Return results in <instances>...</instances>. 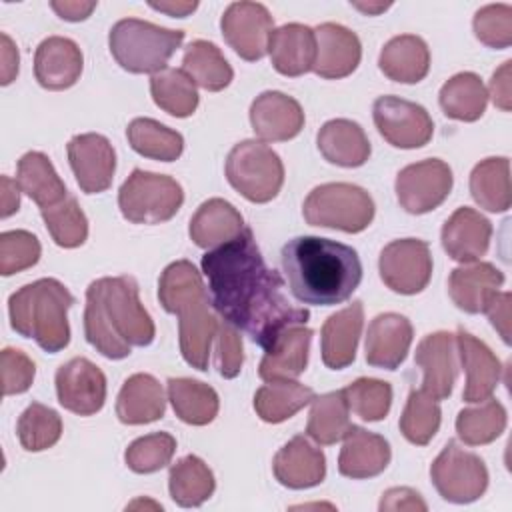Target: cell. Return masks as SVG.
I'll list each match as a JSON object with an SVG mask.
<instances>
[{
	"label": "cell",
	"instance_id": "cell-1",
	"mask_svg": "<svg viewBox=\"0 0 512 512\" xmlns=\"http://www.w3.org/2000/svg\"><path fill=\"white\" fill-rule=\"evenodd\" d=\"M200 264L214 310L260 348L266 350L290 326H306L310 312L290 304L282 276L268 268L248 226L234 240L208 250Z\"/></svg>",
	"mask_w": 512,
	"mask_h": 512
},
{
	"label": "cell",
	"instance_id": "cell-2",
	"mask_svg": "<svg viewBox=\"0 0 512 512\" xmlns=\"http://www.w3.org/2000/svg\"><path fill=\"white\" fill-rule=\"evenodd\" d=\"M280 262L290 294L310 306L340 304L362 280L358 252L330 238L296 236L282 246Z\"/></svg>",
	"mask_w": 512,
	"mask_h": 512
},
{
	"label": "cell",
	"instance_id": "cell-3",
	"mask_svg": "<svg viewBox=\"0 0 512 512\" xmlns=\"http://www.w3.org/2000/svg\"><path fill=\"white\" fill-rule=\"evenodd\" d=\"M84 336L110 360L130 356L132 346L152 344L156 328L132 276L98 278L86 288Z\"/></svg>",
	"mask_w": 512,
	"mask_h": 512
},
{
	"label": "cell",
	"instance_id": "cell-4",
	"mask_svg": "<svg viewBox=\"0 0 512 512\" xmlns=\"http://www.w3.org/2000/svg\"><path fill=\"white\" fill-rule=\"evenodd\" d=\"M158 300L170 314H178V340L182 358L196 370H208L218 318L210 312V296L202 274L190 260H176L158 280Z\"/></svg>",
	"mask_w": 512,
	"mask_h": 512
},
{
	"label": "cell",
	"instance_id": "cell-5",
	"mask_svg": "<svg viewBox=\"0 0 512 512\" xmlns=\"http://www.w3.org/2000/svg\"><path fill=\"white\" fill-rule=\"evenodd\" d=\"M74 304L70 290L56 278H40L10 294V326L24 338H34L48 354L64 350L70 342L68 308Z\"/></svg>",
	"mask_w": 512,
	"mask_h": 512
},
{
	"label": "cell",
	"instance_id": "cell-6",
	"mask_svg": "<svg viewBox=\"0 0 512 512\" xmlns=\"http://www.w3.org/2000/svg\"><path fill=\"white\" fill-rule=\"evenodd\" d=\"M182 42V30L162 28L140 18H122L108 34L110 54L120 68L132 74H156L164 70Z\"/></svg>",
	"mask_w": 512,
	"mask_h": 512
},
{
	"label": "cell",
	"instance_id": "cell-7",
	"mask_svg": "<svg viewBox=\"0 0 512 512\" xmlns=\"http://www.w3.org/2000/svg\"><path fill=\"white\" fill-rule=\"evenodd\" d=\"M372 196L348 182H328L316 186L304 200L302 214L310 226L334 228L348 234L362 232L374 220Z\"/></svg>",
	"mask_w": 512,
	"mask_h": 512
},
{
	"label": "cell",
	"instance_id": "cell-8",
	"mask_svg": "<svg viewBox=\"0 0 512 512\" xmlns=\"http://www.w3.org/2000/svg\"><path fill=\"white\" fill-rule=\"evenodd\" d=\"M226 178L246 200L264 204L278 196L284 184V164L264 142L242 140L228 152Z\"/></svg>",
	"mask_w": 512,
	"mask_h": 512
},
{
	"label": "cell",
	"instance_id": "cell-9",
	"mask_svg": "<svg viewBox=\"0 0 512 512\" xmlns=\"http://www.w3.org/2000/svg\"><path fill=\"white\" fill-rule=\"evenodd\" d=\"M184 202L182 186L166 174L132 170L118 190L122 216L132 224H160L170 220Z\"/></svg>",
	"mask_w": 512,
	"mask_h": 512
},
{
	"label": "cell",
	"instance_id": "cell-10",
	"mask_svg": "<svg viewBox=\"0 0 512 512\" xmlns=\"http://www.w3.org/2000/svg\"><path fill=\"white\" fill-rule=\"evenodd\" d=\"M430 478L438 494L454 504H470L488 488V468L480 456L448 440L430 466Z\"/></svg>",
	"mask_w": 512,
	"mask_h": 512
},
{
	"label": "cell",
	"instance_id": "cell-11",
	"mask_svg": "<svg viewBox=\"0 0 512 512\" xmlns=\"http://www.w3.org/2000/svg\"><path fill=\"white\" fill-rule=\"evenodd\" d=\"M382 282L398 294L422 292L432 276L430 246L418 238H400L386 244L378 258Z\"/></svg>",
	"mask_w": 512,
	"mask_h": 512
},
{
	"label": "cell",
	"instance_id": "cell-12",
	"mask_svg": "<svg viewBox=\"0 0 512 512\" xmlns=\"http://www.w3.org/2000/svg\"><path fill=\"white\" fill-rule=\"evenodd\" d=\"M372 116L380 136L394 148H422L434 134V122L428 110L398 96L376 98Z\"/></svg>",
	"mask_w": 512,
	"mask_h": 512
},
{
	"label": "cell",
	"instance_id": "cell-13",
	"mask_svg": "<svg viewBox=\"0 0 512 512\" xmlns=\"http://www.w3.org/2000/svg\"><path fill=\"white\" fill-rule=\"evenodd\" d=\"M452 184V168L440 158H428L404 166L396 176L394 188L406 212L426 214L448 198Z\"/></svg>",
	"mask_w": 512,
	"mask_h": 512
},
{
	"label": "cell",
	"instance_id": "cell-14",
	"mask_svg": "<svg viewBox=\"0 0 512 512\" xmlns=\"http://www.w3.org/2000/svg\"><path fill=\"white\" fill-rule=\"evenodd\" d=\"M220 28L228 46L240 58L254 62L268 52L274 20L260 2H232L222 14Z\"/></svg>",
	"mask_w": 512,
	"mask_h": 512
},
{
	"label": "cell",
	"instance_id": "cell-15",
	"mask_svg": "<svg viewBox=\"0 0 512 512\" xmlns=\"http://www.w3.org/2000/svg\"><path fill=\"white\" fill-rule=\"evenodd\" d=\"M58 402L78 414L92 416L102 410L106 400V376L88 358L76 356L56 370Z\"/></svg>",
	"mask_w": 512,
	"mask_h": 512
},
{
	"label": "cell",
	"instance_id": "cell-16",
	"mask_svg": "<svg viewBox=\"0 0 512 512\" xmlns=\"http://www.w3.org/2000/svg\"><path fill=\"white\" fill-rule=\"evenodd\" d=\"M68 162L76 182L86 194H100L110 188L116 172V152L102 134L88 132L70 138Z\"/></svg>",
	"mask_w": 512,
	"mask_h": 512
},
{
	"label": "cell",
	"instance_id": "cell-17",
	"mask_svg": "<svg viewBox=\"0 0 512 512\" xmlns=\"http://www.w3.org/2000/svg\"><path fill=\"white\" fill-rule=\"evenodd\" d=\"M416 366L422 370V390L434 400H444L452 394L458 378V348L456 336L450 332H432L424 336L414 354Z\"/></svg>",
	"mask_w": 512,
	"mask_h": 512
},
{
	"label": "cell",
	"instance_id": "cell-18",
	"mask_svg": "<svg viewBox=\"0 0 512 512\" xmlns=\"http://www.w3.org/2000/svg\"><path fill=\"white\" fill-rule=\"evenodd\" d=\"M316 60L312 70L326 80L350 76L362 58V44L356 32L342 24L324 22L314 28Z\"/></svg>",
	"mask_w": 512,
	"mask_h": 512
},
{
	"label": "cell",
	"instance_id": "cell-19",
	"mask_svg": "<svg viewBox=\"0 0 512 512\" xmlns=\"http://www.w3.org/2000/svg\"><path fill=\"white\" fill-rule=\"evenodd\" d=\"M250 124L260 140L284 142L304 128V110L292 96L266 90L250 106Z\"/></svg>",
	"mask_w": 512,
	"mask_h": 512
},
{
	"label": "cell",
	"instance_id": "cell-20",
	"mask_svg": "<svg viewBox=\"0 0 512 512\" xmlns=\"http://www.w3.org/2000/svg\"><path fill=\"white\" fill-rule=\"evenodd\" d=\"M456 348L460 364L466 370V386L462 398L472 404L490 398L502 376V366L496 354L482 340L462 328L456 334Z\"/></svg>",
	"mask_w": 512,
	"mask_h": 512
},
{
	"label": "cell",
	"instance_id": "cell-21",
	"mask_svg": "<svg viewBox=\"0 0 512 512\" xmlns=\"http://www.w3.org/2000/svg\"><path fill=\"white\" fill-rule=\"evenodd\" d=\"M84 58L78 44L64 36L44 38L34 54V76L46 90H66L82 74Z\"/></svg>",
	"mask_w": 512,
	"mask_h": 512
},
{
	"label": "cell",
	"instance_id": "cell-22",
	"mask_svg": "<svg viewBox=\"0 0 512 512\" xmlns=\"http://www.w3.org/2000/svg\"><path fill=\"white\" fill-rule=\"evenodd\" d=\"M440 238H442V248L452 260L470 264L488 252L490 238H492V224L474 208L460 206L444 222Z\"/></svg>",
	"mask_w": 512,
	"mask_h": 512
},
{
	"label": "cell",
	"instance_id": "cell-23",
	"mask_svg": "<svg viewBox=\"0 0 512 512\" xmlns=\"http://www.w3.org/2000/svg\"><path fill=\"white\" fill-rule=\"evenodd\" d=\"M412 324L396 312L378 314L366 332V362L376 368L396 370L412 344Z\"/></svg>",
	"mask_w": 512,
	"mask_h": 512
},
{
	"label": "cell",
	"instance_id": "cell-24",
	"mask_svg": "<svg viewBox=\"0 0 512 512\" xmlns=\"http://www.w3.org/2000/svg\"><path fill=\"white\" fill-rule=\"evenodd\" d=\"M272 470L276 480L292 490L318 486L326 476V458L306 436L298 434L288 440L274 456Z\"/></svg>",
	"mask_w": 512,
	"mask_h": 512
},
{
	"label": "cell",
	"instance_id": "cell-25",
	"mask_svg": "<svg viewBox=\"0 0 512 512\" xmlns=\"http://www.w3.org/2000/svg\"><path fill=\"white\" fill-rule=\"evenodd\" d=\"M364 324V306L360 300L348 304L336 314L328 316L320 330L322 362L330 370H342L356 358L358 340Z\"/></svg>",
	"mask_w": 512,
	"mask_h": 512
},
{
	"label": "cell",
	"instance_id": "cell-26",
	"mask_svg": "<svg viewBox=\"0 0 512 512\" xmlns=\"http://www.w3.org/2000/svg\"><path fill=\"white\" fill-rule=\"evenodd\" d=\"M390 458V444L384 436L368 432L360 426H350L344 434V444L340 448L338 472L354 480L372 478L386 470Z\"/></svg>",
	"mask_w": 512,
	"mask_h": 512
},
{
	"label": "cell",
	"instance_id": "cell-27",
	"mask_svg": "<svg viewBox=\"0 0 512 512\" xmlns=\"http://www.w3.org/2000/svg\"><path fill=\"white\" fill-rule=\"evenodd\" d=\"M314 332L304 324L284 330L264 352L258 366V376L266 382L294 380L308 366V352Z\"/></svg>",
	"mask_w": 512,
	"mask_h": 512
},
{
	"label": "cell",
	"instance_id": "cell-28",
	"mask_svg": "<svg viewBox=\"0 0 512 512\" xmlns=\"http://www.w3.org/2000/svg\"><path fill=\"white\" fill-rule=\"evenodd\" d=\"M504 284V274L490 262H470L468 266H458L448 276V294L452 302L468 312L480 314L492 300L500 286Z\"/></svg>",
	"mask_w": 512,
	"mask_h": 512
},
{
	"label": "cell",
	"instance_id": "cell-29",
	"mask_svg": "<svg viewBox=\"0 0 512 512\" xmlns=\"http://www.w3.org/2000/svg\"><path fill=\"white\" fill-rule=\"evenodd\" d=\"M272 66L282 76H302L312 70L316 60V36L310 26L290 22L272 30L268 38Z\"/></svg>",
	"mask_w": 512,
	"mask_h": 512
},
{
	"label": "cell",
	"instance_id": "cell-30",
	"mask_svg": "<svg viewBox=\"0 0 512 512\" xmlns=\"http://www.w3.org/2000/svg\"><path fill=\"white\" fill-rule=\"evenodd\" d=\"M316 144L324 160L342 168H358L370 158V142L364 128L348 118H334L322 124Z\"/></svg>",
	"mask_w": 512,
	"mask_h": 512
},
{
	"label": "cell",
	"instance_id": "cell-31",
	"mask_svg": "<svg viewBox=\"0 0 512 512\" xmlns=\"http://www.w3.org/2000/svg\"><path fill=\"white\" fill-rule=\"evenodd\" d=\"M244 228V218L234 204L224 198H210L196 208L188 234L198 248L212 250L234 240Z\"/></svg>",
	"mask_w": 512,
	"mask_h": 512
},
{
	"label": "cell",
	"instance_id": "cell-32",
	"mask_svg": "<svg viewBox=\"0 0 512 512\" xmlns=\"http://www.w3.org/2000/svg\"><path fill=\"white\" fill-rule=\"evenodd\" d=\"M166 398L162 384L152 374H132L116 398V416L122 424H150L164 416Z\"/></svg>",
	"mask_w": 512,
	"mask_h": 512
},
{
	"label": "cell",
	"instance_id": "cell-33",
	"mask_svg": "<svg viewBox=\"0 0 512 512\" xmlns=\"http://www.w3.org/2000/svg\"><path fill=\"white\" fill-rule=\"evenodd\" d=\"M378 66L382 74L400 84H416L430 70L428 44L416 34H400L390 38L380 50Z\"/></svg>",
	"mask_w": 512,
	"mask_h": 512
},
{
	"label": "cell",
	"instance_id": "cell-34",
	"mask_svg": "<svg viewBox=\"0 0 512 512\" xmlns=\"http://www.w3.org/2000/svg\"><path fill=\"white\" fill-rule=\"evenodd\" d=\"M16 182L20 190L38 204L40 210L56 206L68 196V190L54 170L50 158L42 152H26L18 160Z\"/></svg>",
	"mask_w": 512,
	"mask_h": 512
},
{
	"label": "cell",
	"instance_id": "cell-35",
	"mask_svg": "<svg viewBox=\"0 0 512 512\" xmlns=\"http://www.w3.org/2000/svg\"><path fill=\"white\" fill-rule=\"evenodd\" d=\"M470 194L488 212H506L512 204L510 160L492 156L480 160L470 172Z\"/></svg>",
	"mask_w": 512,
	"mask_h": 512
},
{
	"label": "cell",
	"instance_id": "cell-36",
	"mask_svg": "<svg viewBox=\"0 0 512 512\" xmlns=\"http://www.w3.org/2000/svg\"><path fill=\"white\" fill-rule=\"evenodd\" d=\"M168 400L174 414L192 426L210 424L220 408L216 390L194 378H170Z\"/></svg>",
	"mask_w": 512,
	"mask_h": 512
},
{
	"label": "cell",
	"instance_id": "cell-37",
	"mask_svg": "<svg viewBox=\"0 0 512 512\" xmlns=\"http://www.w3.org/2000/svg\"><path fill=\"white\" fill-rule=\"evenodd\" d=\"M216 488V480L208 464L194 456L188 454L180 458L176 464H172L170 474H168V490L170 498L182 506V508H194L204 504Z\"/></svg>",
	"mask_w": 512,
	"mask_h": 512
},
{
	"label": "cell",
	"instance_id": "cell-38",
	"mask_svg": "<svg viewBox=\"0 0 512 512\" xmlns=\"http://www.w3.org/2000/svg\"><path fill=\"white\" fill-rule=\"evenodd\" d=\"M314 390L294 380H272L254 394V410L260 420L280 424L312 402Z\"/></svg>",
	"mask_w": 512,
	"mask_h": 512
},
{
	"label": "cell",
	"instance_id": "cell-39",
	"mask_svg": "<svg viewBox=\"0 0 512 512\" xmlns=\"http://www.w3.org/2000/svg\"><path fill=\"white\" fill-rule=\"evenodd\" d=\"M440 108L448 118L476 122L488 104V92L474 72H458L444 82L438 94Z\"/></svg>",
	"mask_w": 512,
	"mask_h": 512
},
{
	"label": "cell",
	"instance_id": "cell-40",
	"mask_svg": "<svg viewBox=\"0 0 512 512\" xmlns=\"http://www.w3.org/2000/svg\"><path fill=\"white\" fill-rule=\"evenodd\" d=\"M182 70L194 84L210 92L224 90L234 76V70L220 48L208 40H194L184 48Z\"/></svg>",
	"mask_w": 512,
	"mask_h": 512
},
{
	"label": "cell",
	"instance_id": "cell-41",
	"mask_svg": "<svg viewBox=\"0 0 512 512\" xmlns=\"http://www.w3.org/2000/svg\"><path fill=\"white\" fill-rule=\"evenodd\" d=\"M126 136L134 152L160 162H172L184 150L182 134L152 118H134L126 128Z\"/></svg>",
	"mask_w": 512,
	"mask_h": 512
},
{
	"label": "cell",
	"instance_id": "cell-42",
	"mask_svg": "<svg viewBox=\"0 0 512 512\" xmlns=\"http://www.w3.org/2000/svg\"><path fill=\"white\" fill-rule=\"evenodd\" d=\"M312 408L308 414L306 434L318 444H334L344 438L350 428L348 402L342 390L326 392L312 398Z\"/></svg>",
	"mask_w": 512,
	"mask_h": 512
},
{
	"label": "cell",
	"instance_id": "cell-43",
	"mask_svg": "<svg viewBox=\"0 0 512 512\" xmlns=\"http://www.w3.org/2000/svg\"><path fill=\"white\" fill-rule=\"evenodd\" d=\"M150 94L158 108L176 118L192 116L198 108V92L192 78L178 68H164L150 78Z\"/></svg>",
	"mask_w": 512,
	"mask_h": 512
},
{
	"label": "cell",
	"instance_id": "cell-44",
	"mask_svg": "<svg viewBox=\"0 0 512 512\" xmlns=\"http://www.w3.org/2000/svg\"><path fill=\"white\" fill-rule=\"evenodd\" d=\"M506 428V408L486 398L474 408H464L456 416V434L468 446H482L494 442Z\"/></svg>",
	"mask_w": 512,
	"mask_h": 512
},
{
	"label": "cell",
	"instance_id": "cell-45",
	"mask_svg": "<svg viewBox=\"0 0 512 512\" xmlns=\"http://www.w3.org/2000/svg\"><path fill=\"white\" fill-rule=\"evenodd\" d=\"M442 420V412L438 400L420 390H410L406 406L400 416V432L402 436L416 444L426 446L438 432Z\"/></svg>",
	"mask_w": 512,
	"mask_h": 512
},
{
	"label": "cell",
	"instance_id": "cell-46",
	"mask_svg": "<svg viewBox=\"0 0 512 512\" xmlns=\"http://www.w3.org/2000/svg\"><path fill=\"white\" fill-rule=\"evenodd\" d=\"M18 440L28 452H42L52 448L62 436V420L56 410L32 402L18 418Z\"/></svg>",
	"mask_w": 512,
	"mask_h": 512
},
{
	"label": "cell",
	"instance_id": "cell-47",
	"mask_svg": "<svg viewBox=\"0 0 512 512\" xmlns=\"http://www.w3.org/2000/svg\"><path fill=\"white\" fill-rule=\"evenodd\" d=\"M42 220L52 236V240L62 248L82 246L88 238V218L78 206V200L68 194L56 206L40 210Z\"/></svg>",
	"mask_w": 512,
	"mask_h": 512
},
{
	"label": "cell",
	"instance_id": "cell-48",
	"mask_svg": "<svg viewBox=\"0 0 512 512\" xmlns=\"http://www.w3.org/2000/svg\"><path fill=\"white\" fill-rule=\"evenodd\" d=\"M348 408L364 422L384 420L392 406V386L378 378H358L344 390Z\"/></svg>",
	"mask_w": 512,
	"mask_h": 512
},
{
	"label": "cell",
	"instance_id": "cell-49",
	"mask_svg": "<svg viewBox=\"0 0 512 512\" xmlns=\"http://www.w3.org/2000/svg\"><path fill=\"white\" fill-rule=\"evenodd\" d=\"M176 452V440L168 432H154L136 438L124 452L126 466L136 474H152L170 464Z\"/></svg>",
	"mask_w": 512,
	"mask_h": 512
},
{
	"label": "cell",
	"instance_id": "cell-50",
	"mask_svg": "<svg viewBox=\"0 0 512 512\" xmlns=\"http://www.w3.org/2000/svg\"><path fill=\"white\" fill-rule=\"evenodd\" d=\"M42 246L28 230H8L0 234V274L12 276L40 260Z\"/></svg>",
	"mask_w": 512,
	"mask_h": 512
},
{
	"label": "cell",
	"instance_id": "cell-51",
	"mask_svg": "<svg viewBox=\"0 0 512 512\" xmlns=\"http://www.w3.org/2000/svg\"><path fill=\"white\" fill-rule=\"evenodd\" d=\"M472 28L476 38L488 48H508L512 44V6L486 4L476 10Z\"/></svg>",
	"mask_w": 512,
	"mask_h": 512
},
{
	"label": "cell",
	"instance_id": "cell-52",
	"mask_svg": "<svg viewBox=\"0 0 512 512\" xmlns=\"http://www.w3.org/2000/svg\"><path fill=\"white\" fill-rule=\"evenodd\" d=\"M0 372L4 396H12L22 394L32 386L36 366L22 350L8 346L0 352Z\"/></svg>",
	"mask_w": 512,
	"mask_h": 512
},
{
	"label": "cell",
	"instance_id": "cell-53",
	"mask_svg": "<svg viewBox=\"0 0 512 512\" xmlns=\"http://www.w3.org/2000/svg\"><path fill=\"white\" fill-rule=\"evenodd\" d=\"M214 340H216L218 374L224 378H236L244 364L242 338L238 334V328L226 320H218V330Z\"/></svg>",
	"mask_w": 512,
	"mask_h": 512
},
{
	"label": "cell",
	"instance_id": "cell-54",
	"mask_svg": "<svg viewBox=\"0 0 512 512\" xmlns=\"http://www.w3.org/2000/svg\"><path fill=\"white\" fill-rule=\"evenodd\" d=\"M510 302H512L510 292H496L488 302V306L484 308V312L490 318V324L498 330V334L506 344H510Z\"/></svg>",
	"mask_w": 512,
	"mask_h": 512
},
{
	"label": "cell",
	"instance_id": "cell-55",
	"mask_svg": "<svg viewBox=\"0 0 512 512\" xmlns=\"http://www.w3.org/2000/svg\"><path fill=\"white\" fill-rule=\"evenodd\" d=\"M378 508L384 512V510H426L428 506L416 490L400 486V488L386 490L382 494Z\"/></svg>",
	"mask_w": 512,
	"mask_h": 512
},
{
	"label": "cell",
	"instance_id": "cell-56",
	"mask_svg": "<svg viewBox=\"0 0 512 512\" xmlns=\"http://www.w3.org/2000/svg\"><path fill=\"white\" fill-rule=\"evenodd\" d=\"M510 68H512V62L506 60L490 78V94L492 96V102L494 106H498L500 110L508 112L512 108V88H510Z\"/></svg>",
	"mask_w": 512,
	"mask_h": 512
},
{
	"label": "cell",
	"instance_id": "cell-57",
	"mask_svg": "<svg viewBox=\"0 0 512 512\" xmlns=\"http://www.w3.org/2000/svg\"><path fill=\"white\" fill-rule=\"evenodd\" d=\"M0 42H2V46H0V58H2V66H0V74H2V86H6V84H10L14 78H16V74H18V50H16V44L12 42V38L6 34V32H2L0 34Z\"/></svg>",
	"mask_w": 512,
	"mask_h": 512
},
{
	"label": "cell",
	"instance_id": "cell-58",
	"mask_svg": "<svg viewBox=\"0 0 512 512\" xmlns=\"http://www.w3.org/2000/svg\"><path fill=\"white\" fill-rule=\"evenodd\" d=\"M50 8L64 20L68 22H80V20H86L92 10L96 8V2H76V0H52L50 2Z\"/></svg>",
	"mask_w": 512,
	"mask_h": 512
},
{
	"label": "cell",
	"instance_id": "cell-59",
	"mask_svg": "<svg viewBox=\"0 0 512 512\" xmlns=\"http://www.w3.org/2000/svg\"><path fill=\"white\" fill-rule=\"evenodd\" d=\"M0 192H2V210L0 216L8 218L20 208V186L16 180H10L8 176L0 178Z\"/></svg>",
	"mask_w": 512,
	"mask_h": 512
},
{
	"label": "cell",
	"instance_id": "cell-60",
	"mask_svg": "<svg viewBox=\"0 0 512 512\" xmlns=\"http://www.w3.org/2000/svg\"><path fill=\"white\" fill-rule=\"evenodd\" d=\"M150 8L164 12L168 16H176V18H184L190 12H194L198 8V2H150Z\"/></svg>",
	"mask_w": 512,
	"mask_h": 512
},
{
	"label": "cell",
	"instance_id": "cell-61",
	"mask_svg": "<svg viewBox=\"0 0 512 512\" xmlns=\"http://www.w3.org/2000/svg\"><path fill=\"white\" fill-rule=\"evenodd\" d=\"M352 6L362 10V12H366V14H380L386 8H390V4H382V2H378V4H372V2H368V4L366 2H352Z\"/></svg>",
	"mask_w": 512,
	"mask_h": 512
}]
</instances>
